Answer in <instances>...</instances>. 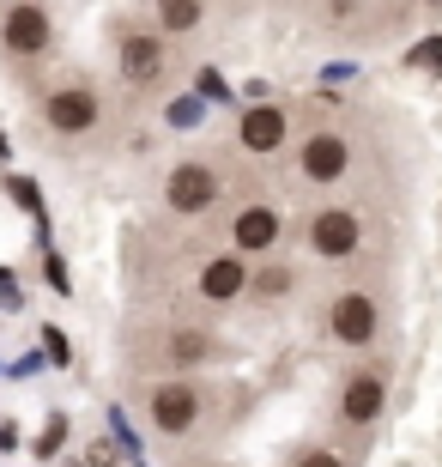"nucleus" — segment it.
<instances>
[{
    "label": "nucleus",
    "mask_w": 442,
    "mask_h": 467,
    "mask_svg": "<svg viewBox=\"0 0 442 467\" xmlns=\"http://www.w3.org/2000/svg\"><path fill=\"white\" fill-rule=\"evenodd\" d=\"M219 194H224V171L206 164V158H182V164L164 176V207H170L176 219H200Z\"/></svg>",
    "instance_id": "f257e3e1"
},
{
    "label": "nucleus",
    "mask_w": 442,
    "mask_h": 467,
    "mask_svg": "<svg viewBox=\"0 0 442 467\" xmlns=\"http://www.w3.org/2000/svg\"><path fill=\"white\" fill-rule=\"evenodd\" d=\"M98 121H103V104H98V91H91V86H55L49 98H43V128L61 134V140L91 134Z\"/></svg>",
    "instance_id": "f03ea898"
},
{
    "label": "nucleus",
    "mask_w": 442,
    "mask_h": 467,
    "mask_svg": "<svg viewBox=\"0 0 442 467\" xmlns=\"http://www.w3.org/2000/svg\"><path fill=\"white\" fill-rule=\"evenodd\" d=\"M297 171H303V182H315V189L345 182V171H352V140L334 134V128H315V134L303 140V152H297Z\"/></svg>",
    "instance_id": "7ed1b4c3"
},
{
    "label": "nucleus",
    "mask_w": 442,
    "mask_h": 467,
    "mask_svg": "<svg viewBox=\"0 0 442 467\" xmlns=\"http://www.w3.org/2000/svg\"><path fill=\"white\" fill-rule=\"evenodd\" d=\"M146 413H152L158 437H188L200 425V389L194 382H158L152 395H146Z\"/></svg>",
    "instance_id": "20e7f679"
},
{
    "label": "nucleus",
    "mask_w": 442,
    "mask_h": 467,
    "mask_svg": "<svg viewBox=\"0 0 442 467\" xmlns=\"http://www.w3.org/2000/svg\"><path fill=\"white\" fill-rule=\"evenodd\" d=\"M327 334L340 347H370L375 334H382V304L370 292H340L327 304Z\"/></svg>",
    "instance_id": "39448f33"
},
{
    "label": "nucleus",
    "mask_w": 442,
    "mask_h": 467,
    "mask_svg": "<svg viewBox=\"0 0 442 467\" xmlns=\"http://www.w3.org/2000/svg\"><path fill=\"white\" fill-rule=\"evenodd\" d=\"M357 243H364V219H357L352 207H322L315 219H309V249H315L322 261L357 255Z\"/></svg>",
    "instance_id": "423d86ee"
},
{
    "label": "nucleus",
    "mask_w": 442,
    "mask_h": 467,
    "mask_svg": "<svg viewBox=\"0 0 442 467\" xmlns=\"http://www.w3.org/2000/svg\"><path fill=\"white\" fill-rule=\"evenodd\" d=\"M382 407H388V377H382V364H364L357 377H345L340 389V425H375L382 419Z\"/></svg>",
    "instance_id": "0eeeda50"
},
{
    "label": "nucleus",
    "mask_w": 442,
    "mask_h": 467,
    "mask_svg": "<svg viewBox=\"0 0 442 467\" xmlns=\"http://www.w3.org/2000/svg\"><path fill=\"white\" fill-rule=\"evenodd\" d=\"M279 237H285V219H279V207H267V201H249V207H237V219H231L237 255H267Z\"/></svg>",
    "instance_id": "6e6552de"
},
{
    "label": "nucleus",
    "mask_w": 442,
    "mask_h": 467,
    "mask_svg": "<svg viewBox=\"0 0 442 467\" xmlns=\"http://www.w3.org/2000/svg\"><path fill=\"white\" fill-rule=\"evenodd\" d=\"M0 43H6V55H43V49L55 43V25H49V13H43L36 0L13 6V13L0 18Z\"/></svg>",
    "instance_id": "1a4fd4ad"
},
{
    "label": "nucleus",
    "mask_w": 442,
    "mask_h": 467,
    "mask_svg": "<svg viewBox=\"0 0 442 467\" xmlns=\"http://www.w3.org/2000/svg\"><path fill=\"white\" fill-rule=\"evenodd\" d=\"M121 79L128 86H158L164 79V36L121 31Z\"/></svg>",
    "instance_id": "9d476101"
},
{
    "label": "nucleus",
    "mask_w": 442,
    "mask_h": 467,
    "mask_svg": "<svg viewBox=\"0 0 442 467\" xmlns=\"http://www.w3.org/2000/svg\"><path fill=\"white\" fill-rule=\"evenodd\" d=\"M285 134H291V116L279 104H249V109H242V128H237L242 152H279Z\"/></svg>",
    "instance_id": "9b49d317"
},
{
    "label": "nucleus",
    "mask_w": 442,
    "mask_h": 467,
    "mask_svg": "<svg viewBox=\"0 0 442 467\" xmlns=\"http://www.w3.org/2000/svg\"><path fill=\"white\" fill-rule=\"evenodd\" d=\"M249 292V267H242V255H212L200 267V297L206 304H231V297Z\"/></svg>",
    "instance_id": "f8f14e48"
},
{
    "label": "nucleus",
    "mask_w": 442,
    "mask_h": 467,
    "mask_svg": "<svg viewBox=\"0 0 442 467\" xmlns=\"http://www.w3.org/2000/svg\"><path fill=\"white\" fill-rule=\"evenodd\" d=\"M200 18H206V0H158V31L164 36L200 31Z\"/></svg>",
    "instance_id": "ddd939ff"
},
{
    "label": "nucleus",
    "mask_w": 442,
    "mask_h": 467,
    "mask_svg": "<svg viewBox=\"0 0 442 467\" xmlns=\"http://www.w3.org/2000/svg\"><path fill=\"white\" fill-rule=\"evenodd\" d=\"M249 292L267 297V304H279V297L297 292V267H285V261H267L261 274H249Z\"/></svg>",
    "instance_id": "4468645a"
},
{
    "label": "nucleus",
    "mask_w": 442,
    "mask_h": 467,
    "mask_svg": "<svg viewBox=\"0 0 442 467\" xmlns=\"http://www.w3.org/2000/svg\"><path fill=\"white\" fill-rule=\"evenodd\" d=\"M206 352H212V340H206L200 328H176V334H170V358H176V364H200Z\"/></svg>",
    "instance_id": "2eb2a0df"
},
{
    "label": "nucleus",
    "mask_w": 442,
    "mask_h": 467,
    "mask_svg": "<svg viewBox=\"0 0 442 467\" xmlns=\"http://www.w3.org/2000/svg\"><path fill=\"white\" fill-rule=\"evenodd\" d=\"M43 279H49L55 292H67V285H73V279H67V267H61V255H49V261H43Z\"/></svg>",
    "instance_id": "dca6fc26"
},
{
    "label": "nucleus",
    "mask_w": 442,
    "mask_h": 467,
    "mask_svg": "<svg viewBox=\"0 0 442 467\" xmlns=\"http://www.w3.org/2000/svg\"><path fill=\"white\" fill-rule=\"evenodd\" d=\"M61 437H67V419H55L49 431H43V443H36V455H55V450H61Z\"/></svg>",
    "instance_id": "f3484780"
},
{
    "label": "nucleus",
    "mask_w": 442,
    "mask_h": 467,
    "mask_svg": "<svg viewBox=\"0 0 442 467\" xmlns=\"http://www.w3.org/2000/svg\"><path fill=\"white\" fill-rule=\"evenodd\" d=\"M297 467H345V462H340V455H334V450H309V455H303V462H297Z\"/></svg>",
    "instance_id": "a211bd4d"
},
{
    "label": "nucleus",
    "mask_w": 442,
    "mask_h": 467,
    "mask_svg": "<svg viewBox=\"0 0 442 467\" xmlns=\"http://www.w3.org/2000/svg\"><path fill=\"white\" fill-rule=\"evenodd\" d=\"M327 6H334V13H352V6H357V0H327Z\"/></svg>",
    "instance_id": "6ab92c4d"
},
{
    "label": "nucleus",
    "mask_w": 442,
    "mask_h": 467,
    "mask_svg": "<svg viewBox=\"0 0 442 467\" xmlns=\"http://www.w3.org/2000/svg\"><path fill=\"white\" fill-rule=\"evenodd\" d=\"M437 6H442V0H437Z\"/></svg>",
    "instance_id": "aec40b11"
}]
</instances>
